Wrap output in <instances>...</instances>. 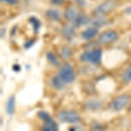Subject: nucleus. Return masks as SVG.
I'll return each instance as SVG.
<instances>
[{
    "mask_svg": "<svg viewBox=\"0 0 131 131\" xmlns=\"http://www.w3.org/2000/svg\"><path fill=\"white\" fill-rule=\"evenodd\" d=\"M46 57H47V60L50 62V64L54 65L55 67H58L60 65V62L58 60V58L56 56V55L51 52H47L46 54Z\"/></svg>",
    "mask_w": 131,
    "mask_h": 131,
    "instance_id": "obj_16",
    "label": "nucleus"
},
{
    "mask_svg": "<svg viewBox=\"0 0 131 131\" xmlns=\"http://www.w3.org/2000/svg\"><path fill=\"white\" fill-rule=\"evenodd\" d=\"M130 97L127 94H122L116 97L110 104V109L113 111H120L124 108L129 102Z\"/></svg>",
    "mask_w": 131,
    "mask_h": 131,
    "instance_id": "obj_3",
    "label": "nucleus"
},
{
    "mask_svg": "<svg viewBox=\"0 0 131 131\" xmlns=\"http://www.w3.org/2000/svg\"><path fill=\"white\" fill-rule=\"evenodd\" d=\"M14 68H15V70L16 71H19L21 69V67H19V65H17V64H15L14 65Z\"/></svg>",
    "mask_w": 131,
    "mask_h": 131,
    "instance_id": "obj_26",
    "label": "nucleus"
},
{
    "mask_svg": "<svg viewBox=\"0 0 131 131\" xmlns=\"http://www.w3.org/2000/svg\"><path fill=\"white\" fill-rule=\"evenodd\" d=\"M98 34V30L95 27H89L84 30L82 32V39L86 41L91 40L95 37Z\"/></svg>",
    "mask_w": 131,
    "mask_h": 131,
    "instance_id": "obj_7",
    "label": "nucleus"
},
{
    "mask_svg": "<svg viewBox=\"0 0 131 131\" xmlns=\"http://www.w3.org/2000/svg\"><path fill=\"white\" fill-rule=\"evenodd\" d=\"M117 5L115 0H106L94 9L93 14L95 17H104L115 10Z\"/></svg>",
    "mask_w": 131,
    "mask_h": 131,
    "instance_id": "obj_1",
    "label": "nucleus"
},
{
    "mask_svg": "<svg viewBox=\"0 0 131 131\" xmlns=\"http://www.w3.org/2000/svg\"><path fill=\"white\" fill-rule=\"evenodd\" d=\"M102 106V103L98 100H90L86 104V106L91 111H97L99 110Z\"/></svg>",
    "mask_w": 131,
    "mask_h": 131,
    "instance_id": "obj_15",
    "label": "nucleus"
},
{
    "mask_svg": "<svg viewBox=\"0 0 131 131\" xmlns=\"http://www.w3.org/2000/svg\"><path fill=\"white\" fill-rule=\"evenodd\" d=\"M105 23L106 20L104 19L103 17H96V18L91 22V24L93 25V27H95V28H98V27L103 26Z\"/></svg>",
    "mask_w": 131,
    "mask_h": 131,
    "instance_id": "obj_20",
    "label": "nucleus"
},
{
    "mask_svg": "<svg viewBox=\"0 0 131 131\" xmlns=\"http://www.w3.org/2000/svg\"><path fill=\"white\" fill-rule=\"evenodd\" d=\"M51 2H52V4L56 5V6H60L64 3V0H52Z\"/></svg>",
    "mask_w": 131,
    "mask_h": 131,
    "instance_id": "obj_24",
    "label": "nucleus"
},
{
    "mask_svg": "<svg viewBox=\"0 0 131 131\" xmlns=\"http://www.w3.org/2000/svg\"><path fill=\"white\" fill-rule=\"evenodd\" d=\"M45 15L47 18L52 21H58L60 19V13L58 10L55 9H49L46 11Z\"/></svg>",
    "mask_w": 131,
    "mask_h": 131,
    "instance_id": "obj_14",
    "label": "nucleus"
},
{
    "mask_svg": "<svg viewBox=\"0 0 131 131\" xmlns=\"http://www.w3.org/2000/svg\"><path fill=\"white\" fill-rule=\"evenodd\" d=\"M58 119L63 123L67 124H75L80 120L78 114L71 111H62L58 115Z\"/></svg>",
    "mask_w": 131,
    "mask_h": 131,
    "instance_id": "obj_6",
    "label": "nucleus"
},
{
    "mask_svg": "<svg viewBox=\"0 0 131 131\" xmlns=\"http://www.w3.org/2000/svg\"><path fill=\"white\" fill-rule=\"evenodd\" d=\"M38 116L41 120H43L44 122H46L47 120H50L51 119V117H50V114L48 113L47 112L44 111H41L39 112L38 113Z\"/></svg>",
    "mask_w": 131,
    "mask_h": 131,
    "instance_id": "obj_21",
    "label": "nucleus"
},
{
    "mask_svg": "<svg viewBox=\"0 0 131 131\" xmlns=\"http://www.w3.org/2000/svg\"><path fill=\"white\" fill-rule=\"evenodd\" d=\"M124 12L126 14H127V15H131V6L127 7L124 10Z\"/></svg>",
    "mask_w": 131,
    "mask_h": 131,
    "instance_id": "obj_25",
    "label": "nucleus"
},
{
    "mask_svg": "<svg viewBox=\"0 0 131 131\" xmlns=\"http://www.w3.org/2000/svg\"><path fill=\"white\" fill-rule=\"evenodd\" d=\"M102 57V51L100 49H93L83 52L80 56V60L82 62L97 64L101 62Z\"/></svg>",
    "mask_w": 131,
    "mask_h": 131,
    "instance_id": "obj_2",
    "label": "nucleus"
},
{
    "mask_svg": "<svg viewBox=\"0 0 131 131\" xmlns=\"http://www.w3.org/2000/svg\"><path fill=\"white\" fill-rule=\"evenodd\" d=\"M89 21H89V19L87 15L84 13H79L77 18L73 21V24L75 27H80V26H84V25L89 24Z\"/></svg>",
    "mask_w": 131,
    "mask_h": 131,
    "instance_id": "obj_11",
    "label": "nucleus"
},
{
    "mask_svg": "<svg viewBox=\"0 0 131 131\" xmlns=\"http://www.w3.org/2000/svg\"><path fill=\"white\" fill-rule=\"evenodd\" d=\"M6 111L9 115H13L15 111V97L11 95L8 97L6 104Z\"/></svg>",
    "mask_w": 131,
    "mask_h": 131,
    "instance_id": "obj_10",
    "label": "nucleus"
},
{
    "mask_svg": "<svg viewBox=\"0 0 131 131\" xmlns=\"http://www.w3.org/2000/svg\"><path fill=\"white\" fill-rule=\"evenodd\" d=\"M41 131H58V124L55 121L51 119L45 122V124L41 128Z\"/></svg>",
    "mask_w": 131,
    "mask_h": 131,
    "instance_id": "obj_13",
    "label": "nucleus"
},
{
    "mask_svg": "<svg viewBox=\"0 0 131 131\" xmlns=\"http://www.w3.org/2000/svg\"><path fill=\"white\" fill-rule=\"evenodd\" d=\"M29 22L32 26V28H33V30H34L35 32H38V30H39V28L41 27V23L39 21V20L35 17H31L29 19Z\"/></svg>",
    "mask_w": 131,
    "mask_h": 131,
    "instance_id": "obj_18",
    "label": "nucleus"
},
{
    "mask_svg": "<svg viewBox=\"0 0 131 131\" xmlns=\"http://www.w3.org/2000/svg\"><path fill=\"white\" fill-rule=\"evenodd\" d=\"M128 109H129V111L131 112V104H130V106H129V108H128Z\"/></svg>",
    "mask_w": 131,
    "mask_h": 131,
    "instance_id": "obj_27",
    "label": "nucleus"
},
{
    "mask_svg": "<svg viewBox=\"0 0 131 131\" xmlns=\"http://www.w3.org/2000/svg\"><path fill=\"white\" fill-rule=\"evenodd\" d=\"M61 56L64 59H67V58H70L72 54V51H71V48L67 46L63 47L61 50V52H60Z\"/></svg>",
    "mask_w": 131,
    "mask_h": 131,
    "instance_id": "obj_19",
    "label": "nucleus"
},
{
    "mask_svg": "<svg viewBox=\"0 0 131 131\" xmlns=\"http://www.w3.org/2000/svg\"><path fill=\"white\" fill-rule=\"evenodd\" d=\"M62 34L66 39H71L75 35V29L74 27L70 26L69 24L64 25L62 28Z\"/></svg>",
    "mask_w": 131,
    "mask_h": 131,
    "instance_id": "obj_12",
    "label": "nucleus"
},
{
    "mask_svg": "<svg viewBox=\"0 0 131 131\" xmlns=\"http://www.w3.org/2000/svg\"><path fill=\"white\" fill-rule=\"evenodd\" d=\"M92 128L93 131H104V130L103 128L102 127V126L97 124H96L95 125H93Z\"/></svg>",
    "mask_w": 131,
    "mask_h": 131,
    "instance_id": "obj_22",
    "label": "nucleus"
},
{
    "mask_svg": "<svg viewBox=\"0 0 131 131\" xmlns=\"http://www.w3.org/2000/svg\"><path fill=\"white\" fill-rule=\"evenodd\" d=\"M58 75L66 84L73 82L75 78L74 69L69 64H65L60 68Z\"/></svg>",
    "mask_w": 131,
    "mask_h": 131,
    "instance_id": "obj_4",
    "label": "nucleus"
},
{
    "mask_svg": "<svg viewBox=\"0 0 131 131\" xmlns=\"http://www.w3.org/2000/svg\"><path fill=\"white\" fill-rule=\"evenodd\" d=\"M122 79L125 83L131 82V64L129 65L122 75Z\"/></svg>",
    "mask_w": 131,
    "mask_h": 131,
    "instance_id": "obj_17",
    "label": "nucleus"
},
{
    "mask_svg": "<svg viewBox=\"0 0 131 131\" xmlns=\"http://www.w3.org/2000/svg\"><path fill=\"white\" fill-rule=\"evenodd\" d=\"M1 2L4 3H6V4H8L10 5L17 4L18 2L17 0H1Z\"/></svg>",
    "mask_w": 131,
    "mask_h": 131,
    "instance_id": "obj_23",
    "label": "nucleus"
},
{
    "mask_svg": "<svg viewBox=\"0 0 131 131\" xmlns=\"http://www.w3.org/2000/svg\"><path fill=\"white\" fill-rule=\"evenodd\" d=\"M51 84L55 89L61 90V89L64 88L66 83L60 78V77L58 74V75H55L52 78V80H51Z\"/></svg>",
    "mask_w": 131,
    "mask_h": 131,
    "instance_id": "obj_9",
    "label": "nucleus"
},
{
    "mask_svg": "<svg viewBox=\"0 0 131 131\" xmlns=\"http://www.w3.org/2000/svg\"><path fill=\"white\" fill-rule=\"evenodd\" d=\"M118 38V33L116 31L108 30L100 34L97 39V42L100 45H107L117 41Z\"/></svg>",
    "mask_w": 131,
    "mask_h": 131,
    "instance_id": "obj_5",
    "label": "nucleus"
},
{
    "mask_svg": "<svg viewBox=\"0 0 131 131\" xmlns=\"http://www.w3.org/2000/svg\"><path fill=\"white\" fill-rule=\"evenodd\" d=\"M79 15L77 8L73 6H70L66 9L64 12V18L69 21H74Z\"/></svg>",
    "mask_w": 131,
    "mask_h": 131,
    "instance_id": "obj_8",
    "label": "nucleus"
}]
</instances>
